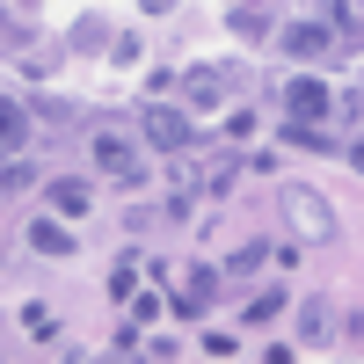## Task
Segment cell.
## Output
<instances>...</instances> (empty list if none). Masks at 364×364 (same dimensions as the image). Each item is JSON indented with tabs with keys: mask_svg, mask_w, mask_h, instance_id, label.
Returning <instances> with one entry per match:
<instances>
[{
	"mask_svg": "<svg viewBox=\"0 0 364 364\" xmlns=\"http://www.w3.org/2000/svg\"><path fill=\"white\" fill-rule=\"evenodd\" d=\"M299 328H306V343H328V306H321V299H306V314H299Z\"/></svg>",
	"mask_w": 364,
	"mask_h": 364,
	"instance_id": "11",
	"label": "cell"
},
{
	"mask_svg": "<svg viewBox=\"0 0 364 364\" xmlns=\"http://www.w3.org/2000/svg\"><path fill=\"white\" fill-rule=\"evenodd\" d=\"M51 204L66 211V219H80V211H87V182H73V175H58V182H51Z\"/></svg>",
	"mask_w": 364,
	"mask_h": 364,
	"instance_id": "10",
	"label": "cell"
},
{
	"mask_svg": "<svg viewBox=\"0 0 364 364\" xmlns=\"http://www.w3.org/2000/svg\"><path fill=\"white\" fill-rule=\"evenodd\" d=\"M277 204H284V219L306 233V240H328V233H336V211H328V197H321V190H299V182H291Z\"/></svg>",
	"mask_w": 364,
	"mask_h": 364,
	"instance_id": "1",
	"label": "cell"
},
{
	"mask_svg": "<svg viewBox=\"0 0 364 364\" xmlns=\"http://www.w3.org/2000/svg\"><path fill=\"white\" fill-rule=\"evenodd\" d=\"M132 277H139V262L124 255V262H117V269H109V299H132Z\"/></svg>",
	"mask_w": 364,
	"mask_h": 364,
	"instance_id": "14",
	"label": "cell"
},
{
	"mask_svg": "<svg viewBox=\"0 0 364 364\" xmlns=\"http://www.w3.org/2000/svg\"><path fill=\"white\" fill-rule=\"evenodd\" d=\"M29 248H37V255H73V233L58 219H37V226H29Z\"/></svg>",
	"mask_w": 364,
	"mask_h": 364,
	"instance_id": "9",
	"label": "cell"
},
{
	"mask_svg": "<svg viewBox=\"0 0 364 364\" xmlns=\"http://www.w3.org/2000/svg\"><path fill=\"white\" fill-rule=\"evenodd\" d=\"M87 161H95L102 175H117V182H139L146 168H139V154H132V139L124 132H95L87 139Z\"/></svg>",
	"mask_w": 364,
	"mask_h": 364,
	"instance_id": "2",
	"label": "cell"
},
{
	"mask_svg": "<svg viewBox=\"0 0 364 364\" xmlns=\"http://www.w3.org/2000/svg\"><path fill=\"white\" fill-rule=\"evenodd\" d=\"M168 8H175V0H146V15H168Z\"/></svg>",
	"mask_w": 364,
	"mask_h": 364,
	"instance_id": "17",
	"label": "cell"
},
{
	"mask_svg": "<svg viewBox=\"0 0 364 364\" xmlns=\"http://www.w3.org/2000/svg\"><path fill=\"white\" fill-rule=\"evenodd\" d=\"M277 314H284V291H255L248 299V321H277Z\"/></svg>",
	"mask_w": 364,
	"mask_h": 364,
	"instance_id": "13",
	"label": "cell"
},
{
	"mask_svg": "<svg viewBox=\"0 0 364 364\" xmlns=\"http://www.w3.org/2000/svg\"><path fill=\"white\" fill-rule=\"evenodd\" d=\"M226 87H233L226 66H190V73H182V102H190V117H197V109H219Z\"/></svg>",
	"mask_w": 364,
	"mask_h": 364,
	"instance_id": "3",
	"label": "cell"
},
{
	"mask_svg": "<svg viewBox=\"0 0 364 364\" xmlns=\"http://www.w3.org/2000/svg\"><path fill=\"white\" fill-rule=\"evenodd\" d=\"M328 44H336V29H328V22H291V29H284V51H299V58H321Z\"/></svg>",
	"mask_w": 364,
	"mask_h": 364,
	"instance_id": "7",
	"label": "cell"
},
{
	"mask_svg": "<svg viewBox=\"0 0 364 364\" xmlns=\"http://www.w3.org/2000/svg\"><path fill=\"white\" fill-rule=\"evenodd\" d=\"M350 168H357V175H364V139H357V146H350Z\"/></svg>",
	"mask_w": 364,
	"mask_h": 364,
	"instance_id": "16",
	"label": "cell"
},
{
	"mask_svg": "<svg viewBox=\"0 0 364 364\" xmlns=\"http://www.w3.org/2000/svg\"><path fill=\"white\" fill-rule=\"evenodd\" d=\"M262 255H269V248H262V240H248V248H240V255L226 262V277H248V269H262Z\"/></svg>",
	"mask_w": 364,
	"mask_h": 364,
	"instance_id": "12",
	"label": "cell"
},
{
	"mask_svg": "<svg viewBox=\"0 0 364 364\" xmlns=\"http://www.w3.org/2000/svg\"><path fill=\"white\" fill-rule=\"evenodd\" d=\"M328 102H336V95H328L321 80H306V73H299V80L284 87V109L299 117V124H314V117H328Z\"/></svg>",
	"mask_w": 364,
	"mask_h": 364,
	"instance_id": "6",
	"label": "cell"
},
{
	"mask_svg": "<svg viewBox=\"0 0 364 364\" xmlns=\"http://www.w3.org/2000/svg\"><path fill=\"white\" fill-rule=\"evenodd\" d=\"M262 29H269V22H262L255 8H233V37H248V44H255V37H262Z\"/></svg>",
	"mask_w": 364,
	"mask_h": 364,
	"instance_id": "15",
	"label": "cell"
},
{
	"mask_svg": "<svg viewBox=\"0 0 364 364\" xmlns=\"http://www.w3.org/2000/svg\"><path fill=\"white\" fill-rule=\"evenodd\" d=\"M146 139H154L161 154H182V146H190V117L168 109V102H154V109H146Z\"/></svg>",
	"mask_w": 364,
	"mask_h": 364,
	"instance_id": "5",
	"label": "cell"
},
{
	"mask_svg": "<svg viewBox=\"0 0 364 364\" xmlns=\"http://www.w3.org/2000/svg\"><path fill=\"white\" fill-rule=\"evenodd\" d=\"M22 139H29V109L22 102H0V161H15Z\"/></svg>",
	"mask_w": 364,
	"mask_h": 364,
	"instance_id": "8",
	"label": "cell"
},
{
	"mask_svg": "<svg viewBox=\"0 0 364 364\" xmlns=\"http://www.w3.org/2000/svg\"><path fill=\"white\" fill-rule=\"evenodd\" d=\"M211 299H219V269H190V277L175 284V314L197 321V314H211Z\"/></svg>",
	"mask_w": 364,
	"mask_h": 364,
	"instance_id": "4",
	"label": "cell"
}]
</instances>
